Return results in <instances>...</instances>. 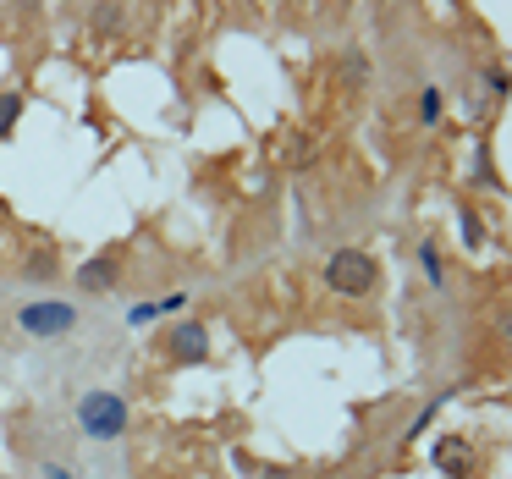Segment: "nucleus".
Masks as SVG:
<instances>
[{"mask_svg":"<svg viewBox=\"0 0 512 479\" xmlns=\"http://www.w3.org/2000/svg\"><path fill=\"white\" fill-rule=\"evenodd\" d=\"M325 281H331V292H342V298H369V292L380 287V265L364 248H342V254L325 259Z\"/></svg>","mask_w":512,"mask_h":479,"instance_id":"nucleus-1","label":"nucleus"},{"mask_svg":"<svg viewBox=\"0 0 512 479\" xmlns=\"http://www.w3.org/2000/svg\"><path fill=\"white\" fill-rule=\"evenodd\" d=\"M78 430L89 435V441H116V435H127V402L116 397V391H83Z\"/></svg>","mask_w":512,"mask_h":479,"instance_id":"nucleus-2","label":"nucleus"},{"mask_svg":"<svg viewBox=\"0 0 512 479\" xmlns=\"http://www.w3.org/2000/svg\"><path fill=\"white\" fill-rule=\"evenodd\" d=\"M17 325L28 336H67L78 325V303H61V298H39V303H23L17 309Z\"/></svg>","mask_w":512,"mask_h":479,"instance_id":"nucleus-3","label":"nucleus"},{"mask_svg":"<svg viewBox=\"0 0 512 479\" xmlns=\"http://www.w3.org/2000/svg\"><path fill=\"white\" fill-rule=\"evenodd\" d=\"M171 353H177L182 364H199V358L210 353V331H204L199 320H182L177 331H171Z\"/></svg>","mask_w":512,"mask_h":479,"instance_id":"nucleus-4","label":"nucleus"},{"mask_svg":"<svg viewBox=\"0 0 512 479\" xmlns=\"http://www.w3.org/2000/svg\"><path fill=\"white\" fill-rule=\"evenodd\" d=\"M78 287H83V292H105V287H116V259H111V254H100V259H89V265H78Z\"/></svg>","mask_w":512,"mask_h":479,"instance_id":"nucleus-5","label":"nucleus"},{"mask_svg":"<svg viewBox=\"0 0 512 479\" xmlns=\"http://www.w3.org/2000/svg\"><path fill=\"white\" fill-rule=\"evenodd\" d=\"M435 463H441L446 474H463V468L474 463V457H468V446H463V441H441V446H435Z\"/></svg>","mask_w":512,"mask_h":479,"instance_id":"nucleus-6","label":"nucleus"},{"mask_svg":"<svg viewBox=\"0 0 512 479\" xmlns=\"http://www.w3.org/2000/svg\"><path fill=\"white\" fill-rule=\"evenodd\" d=\"M17 116H23V94H0V133H12Z\"/></svg>","mask_w":512,"mask_h":479,"instance_id":"nucleus-7","label":"nucleus"},{"mask_svg":"<svg viewBox=\"0 0 512 479\" xmlns=\"http://www.w3.org/2000/svg\"><path fill=\"white\" fill-rule=\"evenodd\" d=\"M424 270H430V281H435V287H441V281H446V270H441V254H435V248H424Z\"/></svg>","mask_w":512,"mask_h":479,"instance_id":"nucleus-8","label":"nucleus"},{"mask_svg":"<svg viewBox=\"0 0 512 479\" xmlns=\"http://www.w3.org/2000/svg\"><path fill=\"white\" fill-rule=\"evenodd\" d=\"M435 116H441V94L424 89V122H435Z\"/></svg>","mask_w":512,"mask_h":479,"instance_id":"nucleus-9","label":"nucleus"},{"mask_svg":"<svg viewBox=\"0 0 512 479\" xmlns=\"http://www.w3.org/2000/svg\"><path fill=\"white\" fill-rule=\"evenodd\" d=\"M45 479H72V474H67L61 463H45Z\"/></svg>","mask_w":512,"mask_h":479,"instance_id":"nucleus-10","label":"nucleus"}]
</instances>
